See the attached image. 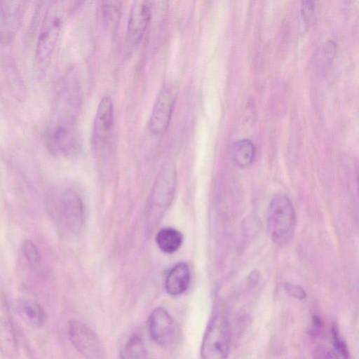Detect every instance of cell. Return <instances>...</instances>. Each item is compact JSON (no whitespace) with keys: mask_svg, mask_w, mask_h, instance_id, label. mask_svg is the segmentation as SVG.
<instances>
[{"mask_svg":"<svg viewBox=\"0 0 359 359\" xmlns=\"http://www.w3.org/2000/svg\"><path fill=\"white\" fill-rule=\"evenodd\" d=\"M190 270L185 262L175 264L168 273L165 280L167 292L172 296L183 293L189 287Z\"/></svg>","mask_w":359,"mask_h":359,"instance_id":"obj_12","label":"cell"},{"mask_svg":"<svg viewBox=\"0 0 359 359\" xmlns=\"http://www.w3.org/2000/svg\"><path fill=\"white\" fill-rule=\"evenodd\" d=\"M321 325L322 323L320 318L317 315L313 316L311 320V327L310 330L311 335H316L319 332L321 328Z\"/></svg>","mask_w":359,"mask_h":359,"instance_id":"obj_23","label":"cell"},{"mask_svg":"<svg viewBox=\"0 0 359 359\" xmlns=\"http://www.w3.org/2000/svg\"><path fill=\"white\" fill-rule=\"evenodd\" d=\"M148 332L157 344L168 346L173 340L175 325L169 313L163 307L154 309L148 318Z\"/></svg>","mask_w":359,"mask_h":359,"instance_id":"obj_10","label":"cell"},{"mask_svg":"<svg viewBox=\"0 0 359 359\" xmlns=\"http://www.w3.org/2000/svg\"><path fill=\"white\" fill-rule=\"evenodd\" d=\"M183 236L178 230L166 227L158 231L156 236V242L158 248L165 253H172L181 246Z\"/></svg>","mask_w":359,"mask_h":359,"instance_id":"obj_14","label":"cell"},{"mask_svg":"<svg viewBox=\"0 0 359 359\" xmlns=\"http://www.w3.org/2000/svg\"><path fill=\"white\" fill-rule=\"evenodd\" d=\"M314 359H339L336 352L326 345L318 346L313 353Z\"/></svg>","mask_w":359,"mask_h":359,"instance_id":"obj_20","label":"cell"},{"mask_svg":"<svg viewBox=\"0 0 359 359\" xmlns=\"http://www.w3.org/2000/svg\"><path fill=\"white\" fill-rule=\"evenodd\" d=\"M114 111L111 97H103L97 106L92 128V141L97 149L103 147L109 140L114 126Z\"/></svg>","mask_w":359,"mask_h":359,"instance_id":"obj_9","label":"cell"},{"mask_svg":"<svg viewBox=\"0 0 359 359\" xmlns=\"http://www.w3.org/2000/svg\"><path fill=\"white\" fill-rule=\"evenodd\" d=\"M260 278L259 272L257 270L251 271L248 276V284L250 287H253L259 282Z\"/></svg>","mask_w":359,"mask_h":359,"instance_id":"obj_24","label":"cell"},{"mask_svg":"<svg viewBox=\"0 0 359 359\" xmlns=\"http://www.w3.org/2000/svg\"><path fill=\"white\" fill-rule=\"evenodd\" d=\"M22 253L32 267H36L41 262V255L36 245L30 240H26L22 245Z\"/></svg>","mask_w":359,"mask_h":359,"instance_id":"obj_18","label":"cell"},{"mask_svg":"<svg viewBox=\"0 0 359 359\" xmlns=\"http://www.w3.org/2000/svg\"><path fill=\"white\" fill-rule=\"evenodd\" d=\"M17 311L21 318L34 327H40L44 322V313L41 306L30 299H22L17 304Z\"/></svg>","mask_w":359,"mask_h":359,"instance_id":"obj_13","label":"cell"},{"mask_svg":"<svg viewBox=\"0 0 359 359\" xmlns=\"http://www.w3.org/2000/svg\"><path fill=\"white\" fill-rule=\"evenodd\" d=\"M74 3L67 1L48 2L35 46L34 67L39 76L44 75L50 66L62 30Z\"/></svg>","mask_w":359,"mask_h":359,"instance_id":"obj_2","label":"cell"},{"mask_svg":"<svg viewBox=\"0 0 359 359\" xmlns=\"http://www.w3.org/2000/svg\"><path fill=\"white\" fill-rule=\"evenodd\" d=\"M283 286L286 292L294 298L302 300L306 296L304 290L299 285L286 283Z\"/></svg>","mask_w":359,"mask_h":359,"instance_id":"obj_21","label":"cell"},{"mask_svg":"<svg viewBox=\"0 0 359 359\" xmlns=\"http://www.w3.org/2000/svg\"><path fill=\"white\" fill-rule=\"evenodd\" d=\"M121 359H147V348L142 338L131 335L121 350Z\"/></svg>","mask_w":359,"mask_h":359,"instance_id":"obj_16","label":"cell"},{"mask_svg":"<svg viewBox=\"0 0 359 359\" xmlns=\"http://www.w3.org/2000/svg\"><path fill=\"white\" fill-rule=\"evenodd\" d=\"M314 2L312 1L302 2L301 13L303 20L306 23L310 22L314 12Z\"/></svg>","mask_w":359,"mask_h":359,"instance_id":"obj_22","label":"cell"},{"mask_svg":"<svg viewBox=\"0 0 359 359\" xmlns=\"http://www.w3.org/2000/svg\"><path fill=\"white\" fill-rule=\"evenodd\" d=\"M69 340L75 349L87 359H100L103 346L97 334L86 324L72 320L68 327Z\"/></svg>","mask_w":359,"mask_h":359,"instance_id":"obj_5","label":"cell"},{"mask_svg":"<svg viewBox=\"0 0 359 359\" xmlns=\"http://www.w3.org/2000/svg\"><path fill=\"white\" fill-rule=\"evenodd\" d=\"M25 2L0 1V46L11 42L22 23Z\"/></svg>","mask_w":359,"mask_h":359,"instance_id":"obj_8","label":"cell"},{"mask_svg":"<svg viewBox=\"0 0 359 359\" xmlns=\"http://www.w3.org/2000/svg\"><path fill=\"white\" fill-rule=\"evenodd\" d=\"M296 226L294 207L284 194L275 196L267 211V228L271 241L276 245L287 243L292 238Z\"/></svg>","mask_w":359,"mask_h":359,"instance_id":"obj_4","label":"cell"},{"mask_svg":"<svg viewBox=\"0 0 359 359\" xmlns=\"http://www.w3.org/2000/svg\"><path fill=\"white\" fill-rule=\"evenodd\" d=\"M230 335L226 312L222 308L213 311L202 340V359H227L229 353Z\"/></svg>","mask_w":359,"mask_h":359,"instance_id":"obj_3","label":"cell"},{"mask_svg":"<svg viewBox=\"0 0 359 359\" xmlns=\"http://www.w3.org/2000/svg\"><path fill=\"white\" fill-rule=\"evenodd\" d=\"M151 2L136 1L130 8L127 26V38L132 44H136L142 39L150 20Z\"/></svg>","mask_w":359,"mask_h":359,"instance_id":"obj_11","label":"cell"},{"mask_svg":"<svg viewBox=\"0 0 359 359\" xmlns=\"http://www.w3.org/2000/svg\"><path fill=\"white\" fill-rule=\"evenodd\" d=\"M121 12V2L105 1L102 2L103 20L108 28L114 29L119 22Z\"/></svg>","mask_w":359,"mask_h":359,"instance_id":"obj_17","label":"cell"},{"mask_svg":"<svg viewBox=\"0 0 359 359\" xmlns=\"http://www.w3.org/2000/svg\"><path fill=\"white\" fill-rule=\"evenodd\" d=\"M177 94L171 86H164L154 104L149 121L150 132L154 135L163 133L169 126L176 102Z\"/></svg>","mask_w":359,"mask_h":359,"instance_id":"obj_7","label":"cell"},{"mask_svg":"<svg viewBox=\"0 0 359 359\" xmlns=\"http://www.w3.org/2000/svg\"><path fill=\"white\" fill-rule=\"evenodd\" d=\"M333 345L336 351L344 358L350 359L351 355L346 341L341 337L339 328L336 324L332 328Z\"/></svg>","mask_w":359,"mask_h":359,"instance_id":"obj_19","label":"cell"},{"mask_svg":"<svg viewBox=\"0 0 359 359\" xmlns=\"http://www.w3.org/2000/svg\"><path fill=\"white\" fill-rule=\"evenodd\" d=\"M256 149L252 142L243 139L237 142L233 148V158L239 167L250 165L255 156Z\"/></svg>","mask_w":359,"mask_h":359,"instance_id":"obj_15","label":"cell"},{"mask_svg":"<svg viewBox=\"0 0 359 359\" xmlns=\"http://www.w3.org/2000/svg\"><path fill=\"white\" fill-rule=\"evenodd\" d=\"M53 210L60 222L70 231L76 232L81 227L83 209L76 192L65 190L57 197Z\"/></svg>","mask_w":359,"mask_h":359,"instance_id":"obj_6","label":"cell"},{"mask_svg":"<svg viewBox=\"0 0 359 359\" xmlns=\"http://www.w3.org/2000/svg\"><path fill=\"white\" fill-rule=\"evenodd\" d=\"M80 102L78 80L73 72H68L60 83L46 130V145L52 154L67 157L77 151L76 121Z\"/></svg>","mask_w":359,"mask_h":359,"instance_id":"obj_1","label":"cell"}]
</instances>
